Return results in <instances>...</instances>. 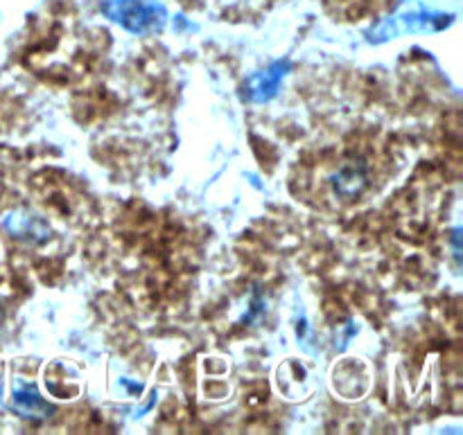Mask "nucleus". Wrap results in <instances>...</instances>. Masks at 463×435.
<instances>
[{"instance_id":"obj_1","label":"nucleus","mask_w":463,"mask_h":435,"mask_svg":"<svg viewBox=\"0 0 463 435\" xmlns=\"http://www.w3.org/2000/svg\"><path fill=\"white\" fill-rule=\"evenodd\" d=\"M104 14L131 34H149L165 25V9L156 0H109Z\"/></svg>"},{"instance_id":"obj_2","label":"nucleus","mask_w":463,"mask_h":435,"mask_svg":"<svg viewBox=\"0 0 463 435\" xmlns=\"http://www.w3.org/2000/svg\"><path fill=\"white\" fill-rule=\"evenodd\" d=\"M5 230H7L12 237L25 239V242L41 244L50 237V226L41 219L39 215L27 210H16L9 212L3 221Z\"/></svg>"},{"instance_id":"obj_3","label":"nucleus","mask_w":463,"mask_h":435,"mask_svg":"<svg viewBox=\"0 0 463 435\" xmlns=\"http://www.w3.org/2000/svg\"><path fill=\"white\" fill-rule=\"evenodd\" d=\"M330 183L337 197L342 199H355L369 185V167L362 161L346 162V165L339 167L333 176H330Z\"/></svg>"},{"instance_id":"obj_4","label":"nucleus","mask_w":463,"mask_h":435,"mask_svg":"<svg viewBox=\"0 0 463 435\" xmlns=\"http://www.w3.org/2000/svg\"><path fill=\"white\" fill-rule=\"evenodd\" d=\"M288 70H289V61L285 59V61H276L271 68L253 75L251 79L247 81V86H244V88H247V93L244 95H247L249 102L260 104L274 97V95L279 93L280 79L288 75Z\"/></svg>"},{"instance_id":"obj_5","label":"nucleus","mask_w":463,"mask_h":435,"mask_svg":"<svg viewBox=\"0 0 463 435\" xmlns=\"http://www.w3.org/2000/svg\"><path fill=\"white\" fill-rule=\"evenodd\" d=\"M12 402H14V409L27 420H48L50 415L54 413L52 406L39 395V391H36L32 384L18 382L16 388H14Z\"/></svg>"}]
</instances>
